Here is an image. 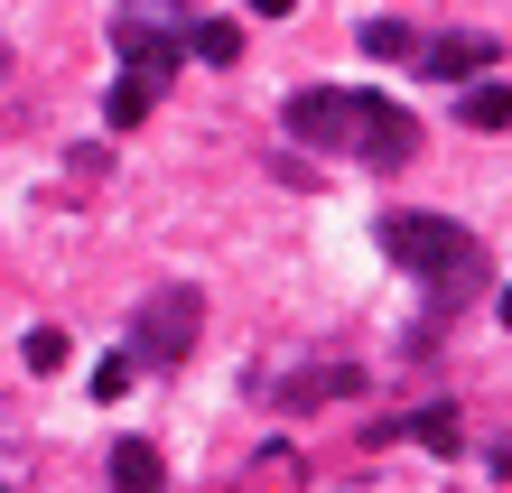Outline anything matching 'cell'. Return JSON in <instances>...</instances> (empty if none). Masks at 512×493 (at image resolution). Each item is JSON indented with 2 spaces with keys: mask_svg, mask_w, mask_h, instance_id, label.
Instances as JSON below:
<instances>
[{
  "mask_svg": "<svg viewBox=\"0 0 512 493\" xmlns=\"http://www.w3.org/2000/svg\"><path fill=\"white\" fill-rule=\"evenodd\" d=\"M131 382H140V354H131V345H122V354H103V363H94V400H122Z\"/></svg>",
  "mask_w": 512,
  "mask_h": 493,
  "instance_id": "cell-11",
  "label": "cell"
},
{
  "mask_svg": "<svg viewBox=\"0 0 512 493\" xmlns=\"http://www.w3.org/2000/svg\"><path fill=\"white\" fill-rule=\"evenodd\" d=\"M187 47L205 56V66H233V56H243V28H233V19H196V28H187Z\"/></svg>",
  "mask_w": 512,
  "mask_h": 493,
  "instance_id": "cell-9",
  "label": "cell"
},
{
  "mask_svg": "<svg viewBox=\"0 0 512 493\" xmlns=\"http://www.w3.org/2000/svg\"><path fill=\"white\" fill-rule=\"evenodd\" d=\"M494 38H485V28H457V38H429V47H419V75H447V84H466V75H485L494 66Z\"/></svg>",
  "mask_w": 512,
  "mask_h": 493,
  "instance_id": "cell-6",
  "label": "cell"
},
{
  "mask_svg": "<svg viewBox=\"0 0 512 493\" xmlns=\"http://www.w3.org/2000/svg\"><path fill=\"white\" fill-rule=\"evenodd\" d=\"M168 484V466H159V447L149 438H122L112 447V493H159Z\"/></svg>",
  "mask_w": 512,
  "mask_h": 493,
  "instance_id": "cell-7",
  "label": "cell"
},
{
  "mask_svg": "<svg viewBox=\"0 0 512 493\" xmlns=\"http://www.w3.org/2000/svg\"><path fill=\"white\" fill-rule=\"evenodd\" d=\"M187 28H196L187 0H122V10H112V47H122V66L140 84H159V75H177V56H187Z\"/></svg>",
  "mask_w": 512,
  "mask_h": 493,
  "instance_id": "cell-2",
  "label": "cell"
},
{
  "mask_svg": "<svg viewBox=\"0 0 512 493\" xmlns=\"http://www.w3.org/2000/svg\"><path fill=\"white\" fill-rule=\"evenodd\" d=\"M298 10V0H252V19H289Z\"/></svg>",
  "mask_w": 512,
  "mask_h": 493,
  "instance_id": "cell-15",
  "label": "cell"
},
{
  "mask_svg": "<svg viewBox=\"0 0 512 493\" xmlns=\"http://www.w3.org/2000/svg\"><path fill=\"white\" fill-rule=\"evenodd\" d=\"M466 131H512V84H466Z\"/></svg>",
  "mask_w": 512,
  "mask_h": 493,
  "instance_id": "cell-8",
  "label": "cell"
},
{
  "mask_svg": "<svg viewBox=\"0 0 512 493\" xmlns=\"http://www.w3.org/2000/svg\"><path fill=\"white\" fill-rule=\"evenodd\" d=\"M0 493H10V484H0Z\"/></svg>",
  "mask_w": 512,
  "mask_h": 493,
  "instance_id": "cell-17",
  "label": "cell"
},
{
  "mask_svg": "<svg viewBox=\"0 0 512 493\" xmlns=\"http://www.w3.org/2000/svg\"><path fill=\"white\" fill-rule=\"evenodd\" d=\"M503 326H512V289H503Z\"/></svg>",
  "mask_w": 512,
  "mask_h": 493,
  "instance_id": "cell-16",
  "label": "cell"
},
{
  "mask_svg": "<svg viewBox=\"0 0 512 493\" xmlns=\"http://www.w3.org/2000/svg\"><path fill=\"white\" fill-rule=\"evenodd\" d=\"M149 94H159V84H112V94H103V121H112V131H131V121H149Z\"/></svg>",
  "mask_w": 512,
  "mask_h": 493,
  "instance_id": "cell-10",
  "label": "cell"
},
{
  "mask_svg": "<svg viewBox=\"0 0 512 493\" xmlns=\"http://www.w3.org/2000/svg\"><path fill=\"white\" fill-rule=\"evenodd\" d=\"M410 428H419V447H457V410H419Z\"/></svg>",
  "mask_w": 512,
  "mask_h": 493,
  "instance_id": "cell-14",
  "label": "cell"
},
{
  "mask_svg": "<svg viewBox=\"0 0 512 493\" xmlns=\"http://www.w3.org/2000/svg\"><path fill=\"white\" fill-rule=\"evenodd\" d=\"M66 354H75V345H66V326H28V363H38V373H56Z\"/></svg>",
  "mask_w": 512,
  "mask_h": 493,
  "instance_id": "cell-12",
  "label": "cell"
},
{
  "mask_svg": "<svg viewBox=\"0 0 512 493\" xmlns=\"http://www.w3.org/2000/svg\"><path fill=\"white\" fill-rule=\"evenodd\" d=\"M382 252L401 261V270H419V280L438 289V307H457L466 289H485V252H475V233L466 224H447V214H382Z\"/></svg>",
  "mask_w": 512,
  "mask_h": 493,
  "instance_id": "cell-1",
  "label": "cell"
},
{
  "mask_svg": "<svg viewBox=\"0 0 512 493\" xmlns=\"http://www.w3.org/2000/svg\"><path fill=\"white\" fill-rule=\"evenodd\" d=\"M364 56H410V28L401 19H364Z\"/></svg>",
  "mask_w": 512,
  "mask_h": 493,
  "instance_id": "cell-13",
  "label": "cell"
},
{
  "mask_svg": "<svg viewBox=\"0 0 512 493\" xmlns=\"http://www.w3.org/2000/svg\"><path fill=\"white\" fill-rule=\"evenodd\" d=\"M345 149L364 168H410L419 159V121L391 94H345Z\"/></svg>",
  "mask_w": 512,
  "mask_h": 493,
  "instance_id": "cell-3",
  "label": "cell"
},
{
  "mask_svg": "<svg viewBox=\"0 0 512 493\" xmlns=\"http://www.w3.org/2000/svg\"><path fill=\"white\" fill-rule=\"evenodd\" d=\"M131 354H140V363H187V354H196V298H187V289L140 298V317H131Z\"/></svg>",
  "mask_w": 512,
  "mask_h": 493,
  "instance_id": "cell-4",
  "label": "cell"
},
{
  "mask_svg": "<svg viewBox=\"0 0 512 493\" xmlns=\"http://www.w3.org/2000/svg\"><path fill=\"white\" fill-rule=\"evenodd\" d=\"M289 140H308V149H345V94L336 84H308V94H289Z\"/></svg>",
  "mask_w": 512,
  "mask_h": 493,
  "instance_id": "cell-5",
  "label": "cell"
}]
</instances>
